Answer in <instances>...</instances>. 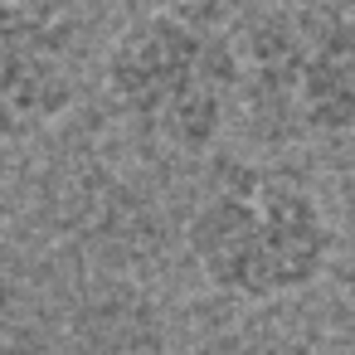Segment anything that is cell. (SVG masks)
Returning a JSON list of instances; mask_svg holds the SVG:
<instances>
[{"mask_svg": "<svg viewBox=\"0 0 355 355\" xmlns=\"http://www.w3.org/2000/svg\"><path fill=\"white\" fill-rule=\"evenodd\" d=\"M107 93L151 141L205 151L239 107V35L205 10H156L112 44Z\"/></svg>", "mask_w": 355, "mask_h": 355, "instance_id": "6da1fadb", "label": "cell"}, {"mask_svg": "<svg viewBox=\"0 0 355 355\" xmlns=\"http://www.w3.org/2000/svg\"><path fill=\"white\" fill-rule=\"evenodd\" d=\"M190 258L219 292L239 302H272L321 277L331 258V219L302 180L239 171L195 209Z\"/></svg>", "mask_w": 355, "mask_h": 355, "instance_id": "7a4b0ae2", "label": "cell"}, {"mask_svg": "<svg viewBox=\"0 0 355 355\" xmlns=\"http://www.w3.org/2000/svg\"><path fill=\"white\" fill-rule=\"evenodd\" d=\"M263 141L355 132V15L331 6L268 10L239 35V107Z\"/></svg>", "mask_w": 355, "mask_h": 355, "instance_id": "3957f363", "label": "cell"}, {"mask_svg": "<svg viewBox=\"0 0 355 355\" xmlns=\"http://www.w3.org/2000/svg\"><path fill=\"white\" fill-rule=\"evenodd\" d=\"M78 30L49 6L0 0V137H35L78 98Z\"/></svg>", "mask_w": 355, "mask_h": 355, "instance_id": "277c9868", "label": "cell"}, {"mask_svg": "<svg viewBox=\"0 0 355 355\" xmlns=\"http://www.w3.org/2000/svg\"><path fill=\"white\" fill-rule=\"evenodd\" d=\"M0 229H6V200H0Z\"/></svg>", "mask_w": 355, "mask_h": 355, "instance_id": "5b68a950", "label": "cell"}]
</instances>
